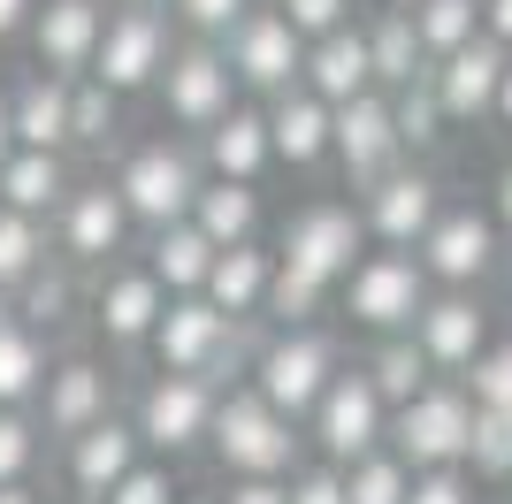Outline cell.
<instances>
[{
  "label": "cell",
  "instance_id": "obj_58",
  "mask_svg": "<svg viewBox=\"0 0 512 504\" xmlns=\"http://www.w3.org/2000/svg\"><path fill=\"white\" fill-rule=\"evenodd\" d=\"M505 291H512V268H505Z\"/></svg>",
  "mask_w": 512,
  "mask_h": 504
},
{
  "label": "cell",
  "instance_id": "obj_13",
  "mask_svg": "<svg viewBox=\"0 0 512 504\" xmlns=\"http://www.w3.org/2000/svg\"><path fill=\"white\" fill-rule=\"evenodd\" d=\"M360 222H367V245L383 252H421L428 230L444 222V184L428 168H390L383 184L360 199Z\"/></svg>",
  "mask_w": 512,
  "mask_h": 504
},
{
  "label": "cell",
  "instance_id": "obj_53",
  "mask_svg": "<svg viewBox=\"0 0 512 504\" xmlns=\"http://www.w3.org/2000/svg\"><path fill=\"white\" fill-rule=\"evenodd\" d=\"M497 222H505V230H512V168H505V176H497Z\"/></svg>",
  "mask_w": 512,
  "mask_h": 504
},
{
  "label": "cell",
  "instance_id": "obj_49",
  "mask_svg": "<svg viewBox=\"0 0 512 504\" xmlns=\"http://www.w3.org/2000/svg\"><path fill=\"white\" fill-rule=\"evenodd\" d=\"M222 504H291V482H230Z\"/></svg>",
  "mask_w": 512,
  "mask_h": 504
},
{
  "label": "cell",
  "instance_id": "obj_6",
  "mask_svg": "<svg viewBox=\"0 0 512 504\" xmlns=\"http://www.w3.org/2000/svg\"><path fill=\"white\" fill-rule=\"evenodd\" d=\"M283 268L314 275V283H352V268L367 260V222L360 207H344V199H314V207H299L291 222H283Z\"/></svg>",
  "mask_w": 512,
  "mask_h": 504
},
{
  "label": "cell",
  "instance_id": "obj_42",
  "mask_svg": "<svg viewBox=\"0 0 512 504\" xmlns=\"http://www.w3.org/2000/svg\"><path fill=\"white\" fill-rule=\"evenodd\" d=\"M459 390L474 398V413H512V344H490V352L467 367Z\"/></svg>",
  "mask_w": 512,
  "mask_h": 504
},
{
  "label": "cell",
  "instance_id": "obj_32",
  "mask_svg": "<svg viewBox=\"0 0 512 504\" xmlns=\"http://www.w3.org/2000/svg\"><path fill=\"white\" fill-rule=\"evenodd\" d=\"M69 191H77V184H69L62 153H16V161L0 168V207H8V214H31V222L62 214Z\"/></svg>",
  "mask_w": 512,
  "mask_h": 504
},
{
  "label": "cell",
  "instance_id": "obj_30",
  "mask_svg": "<svg viewBox=\"0 0 512 504\" xmlns=\"http://www.w3.org/2000/svg\"><path fill=\"white\" fill-rule=\"evenodd\" d=\"M16 115V153H62L69 146V84L62 77H31L8 92Z\"/></svg>",
  "mask_w": 512,
  "mask_h": 504
},
{
  "label": "cell",
  "instance_id": "obj_15",
  "mask_svg": "<svg viewBox=\"0 0 512 504\" xmlns=\"http://www.w3.org/2000/svg\"><path fill=\"white\" fill-rule=\"evenodd\" d=\"M130 237V207H123V191L107 184H77L62 199V214H54V245H62L69 268H115V252H123Z\"/></svg>",
  "mask_w": 512,
  "mask_h": 504
},
{
  "label": "cell",
  "instance_id": "obj_40",
  "mask_svg": "<svg viewBox=\"0 0 512 504\" xmlns=\"http://www.w3.org/2000/svg\"><path fill=\"white\" fill-rule=\"evenodd\" d=\"M253 8H260V0H169V16L184 23V31H192L199 46H222V39L237 31V23L253 16Z\"/></svg>",
  "mask_w": 512,
  "mask_h": 504
},
{
  "label": "cell",
  "instance_id": "obj_34",
  "mask_svg": "<svg viewBox=\"0 0 512 504\" xmlns=\"http://www.w3.org/2000/svg\"><path fill=\"white\" fill-rule=\"evenodd\" d=\"M413 31H421V54L428 69L451 62L459 46L482 39V0H413Z\"/></svg>",
  "mask_w": 512,
  "mask_h": 504
},
{
  "label": "cell",
  "instance_id": "obj_54",
  "mask_svg": "<svg viewBox=\"0 0 512 504\" xmlns=\"http://www.w3.org/2000/svg\"><path fill=\"white\" fill-rule=\"evenodd\" d=\"M497 123L512 130V69H505V92H497Z\"/></svg>",
  "mask_w": 512,
  "mask_h": 504
},
{
  "label": "cell",
  "instance_id": "obj_22",
  "mask_svg": "<svg viewBox=\"0 0 512 504\" xmlns=\"http://www.w3.org/2000/svg\"><path fill=\"white\" fill-rule=\"evenodd\" d=\"M161 314H169V291H161L146 268H100V291H92V321H100L107 344H153Z\"/></svg>",
  "mask_w": 512,
  "mask_h": 504
},
{
  "label": "cell",
  "instance_id": "obj_57",
  "mask_svg": "<svg viewBox=\"0 0 512 504\" xmlns=\"http://www.w3.org/2000/svg\"><path fill=\"white\" fill-rule=\"evenodd\" d=\"M184 504H214V497H184Z\"/></svg>",
  "mask_w": 512,
  "mask_h": 504
},
{
  "label": "cell",
  "instance_id": "obj_38",
  "mask_svg": "<svg viewBox=\"0 0 512 504\" xmlns=\"http://www.w3.org/2000/svg\"><path fill=\"white\" fill-rule=\"evenodd\" d=\"M16 298H23L16 314L31 321V329H54V321H62L69 306H77V283H69V260H62V252H54V260H46V268L31 275V283H23Z\"/></svg>",
  "mask_w": 512,
  "mask_h": 504
},
{
  "label": "cell",
  "instance_id": "obj_21",
  "mask_svg": "<svg viewBox=\"0 0 512 504\" xmlns=\"http://www.w3.org/2000/svg\"><path fill=\"white\" fill-rule=\"evenodd\" d=\"M138 466H146V436H138V420H123V413L69 443V489H77L85 504H107Z\"/></svg>",
  "mask_w": 512,
  "mask_h": 504
},
{
  "label": "cell",
  "instance_id": "obj_26",
  "mask_svg": "<svg viewBox=\"0 0 512 504\" xmlns=\"http://www.w3.org/2000/svg\"><path fill=\"white\" fill-rule=\"evenodd\" d=\"M276 268H283L276 252H260V245H230L222 260H214V275H207V306H214V314H230V321L268 314Z\"/></svg>",
  "mask_w": 512,
  "mask_h": 504
},
{
  "label": "cell",
  "instance_id": "obj_31",
  "mask_svg": "<svg viewBox=\"0 0 512 504\" xmlns=\"http://www.w3.org/2000/svg\"><path fill=\"white\" fill-rule=\"evenodd\" d=\"M192 230L207 237L214 252L230 245H260V191L253 184H199V207H192Z\"/></svg>",
  "mask_w": 512,
  "mask_h": 504
},
{
  "label": "cell",
  "instance_id": "obj_25",
  "mask_svg": "<svg viewBox=\"0 0 512 504\" xmlns=\"http://www.w3.org/2000/svg\"><path fill=\"white\" fill-rule=\"evenodd\" d=\"M268 161H276V146H268V107L237 100L230 115L207 130V176L214 184H260Z\"/></svg>",
  "mask_w": 512,
  "mask_h": 504
},
{
  "label": "cell",
  "instance_id": "obj_52",
  "mask_svg": "<svg viewBox=\"0 0 512 504\" xmlns=\"http://www.w3.org/2000/svg\"><path fill=\"white\" fill-rule=\"evenodd\" d=\"M16 161V115H8V100H0V168Z\"/></svg>",
  "mask_w": 512,
  "mask_h": 504
},
{
  "label": "cell",
  "instance_id": "obj_59",
  "mask_svg": "<svg viewBox=\"0 0 512 504\" xmlns=\"http://www.w3.org/2000/svg\"><path fill=\"white\" fill-rule=\"evenodd\" d=\"M383 8H390V0H383Z\"/></svg>",
  "mask_w": 512,
  "mask_h": 504
},
{
  "label": "cell",
  "instance_id": "obj_12",
  "mask_svg": "<svg viewBox=\"0 0 512 504\" xmlns=\"http://www.w3.org/2000/svg\"><path fill=\"white\" fill-rule=\"evenodd\" d=\"M222 54H230V77L245 84V92H268V100L299 92V77H306V39L276 16V0L237 23L230 39H222Z\"/></svg>",
  "mask_w": 512,
  "mask_h": 504
},
{
  "label": "cell",
  "instance_id": "obj_37",
  "mask_svg": "<svg viewBox=\"0 0 512 504\" xmlns=\"http://www.w3.org/2000/svg\"><path fill=\"white\" fill-rule=\"evenodd\" d=\"M123 130V100L107 92V84H69V146H85V153H100L107 138Z\"/></svg>",
  "mask_w": 512,
  "mask_h": 504
},
{
  "label": "cell",
  "instance_id": "obj_36",
  "mask_svg": "<svg viewBox=\"0 0 512 504\" xmlns=\"http://www.w3.org/2000/svg\"><path fill=\"white\" fill-rule=\"evenodd\" d=\"M46 260H54V252H46V222L0 207V291H23Z\"/></svg>",
  "mask_w": 512,
  "mask_h": 504
},
{
  "label": "cell",
  "instance_id": "obj_17",
  "mask_svg": "<svg viewBox=\"0 0 512 504\" xmlns=\"http://www.w3.org/2000/svg\"><path fill=\"white\" fill-rule=\"evenodd\" d=\"M39 413H46V436H62V443L92 436L100 420H115V375L85 352L54 359V375H46V390H39Z\"/></svg>",
  "mask_w": 512,
  "mask_h": 504
},
{
  "label": "cell",
  "instance_id": "obj_46",
  "mask_svg": "<svg viewBox=\"0 0 512 504\" xmlns=\"http://www.w3.org/2000/svg\"><path fill=\"white\" fill-rule=\"evenodd\" d=\"M107 504H176L169 466H161V459H146V466H138V474H130L123 489H115V497H107Z\"/></svg>",
  "mask_w": 512,
  "mask_h": 504
},
{
  "label": "cell",
  "instance_id": "obj_3",
  "mask_svg": "<svg viewBox=\"0 0 512 504\" xmlns=\"http://www.w3.org/2000/svg\"><path fill=\"white\" fill-rule=\"evenodd\" d=\"M467 443H474V398L459 382H428L413 405L390 413V451H398L413 474H451V466H467Z\"/></svg>",
  "mask_w": 512,
  "mask_h": 504
},
{
  "label": "cell",
  "instance_id": "obj_29",
  "mask_svg": "<svg viewBox=\"0 0 512 504\" xmlns=\"http://www.w3.org/2000/svg\"><path fill=\"white\" fill-rule=\"evenodd\" d=\"M367 54H375V92H413L428 77V54H421V31H413V8H383L367 23Z\"/></svg>",
  "mask_w": 512,
  "mask_h": 504
},
{
  "label": "cell",
  "instance_id": "obj_8",
  "mask_svg": "<svg viewBox=\"0 0 512 504\" xmlns=\"http://www.w3.org/2000/svg\"><path fill=\"white\" fill-rule=\"evenodd\" d=\"M214 413H222V382H199V375H153L130 420H138L146 451H161V459H184V451H199V443L214 436Z\"/></svg>",
  "mask_w": 512,
  "mask_h": 504
},
{
  "label": "cell",
  "instance_id": "obj_5",
  "mask_svg": "<svg viewBox=\"0 0 512 504\" xmlns=\"http://www.w3.org/2000/svg\"><path fill=\"white\" fill-rule=\"evenodd\" d=\"M428 298H436V283H428V268L413 252H367L352 268V283H344V314L375 336H413Z\"/></svg>",
  "mask_w": 512,
  "mask_h": 504
},
{
  "label": "cell",
  "instance_id": "obj_1",
  "mask_svg": "<svg viewBox=\"0 0 512 504\" xmlns=\"http://www.w3.org/2000/svg\"><path fill=\"white\" fill-rule=\"evenodd\" d=\"M207 443H214V459H222L230 482H283L291 459H299V420H283L260 390H230Z\"/></svg>",
  "mask_w": 512,
  "mask_h": 504
},
{
  "label": "cell",
  "instance_id": "obj_41",
  "mask_svg": "<svg viewBox=\"0 0 512 504\" xmlns=\"http://www.w3.org/2000/svg\"><path fill=\"white\" fill-rule=\"evenodd\" d=\"M390 115H398V138H406V153H428L436 138H444V107H436V84H413V92H398L390 100Z\"/></svg>",
  "mask_w": 512,
  "mask_h": 504
},
{
  "label": "cell",
  "instance_id": "obj_35",
  "mask_svg": "<svg viewBox=\"0 0 512 504\" xmlns=\"http://www.w3.org/2000/svg\"><path fill=\"white\" fill-rule=\"evenodd\" d=\"M413 474L398 451H375V459H360V466H344V504H413Z\"/></svg>",
  "mask_w": 512,
  "mask_h": 504
},
{
  "label": "cell",
  "instance_id": "obj_50",
  "mask_svg": "<svg viewBox=\"0 0 512 504\" xmlns=\"http://www.w3.org/2000/svg\"><path fill=\"white\" fill-rule=\"evenodd\" d=\"M482 31L512 54V0H482Z\"/></svg>",
  "mask_w": 512,
  "mask_h": 504
},
{
  "label": "cell",
  "instance_id": "obj_11",
  "mask_svg": "<svg viewBox=\"0 0 512 504\" xmlns=\"http://www.w3.org/2000/svg\"><path fill=\"white\" fill-rule=\"evenodd\" d=\"M161 115H169L176 130H199L207 138L222 115L237 107V77H230V54L222 46H199V39H184L176 46V62L161 69Z\"/></svg>",
  "mask_w": 512,
  "mask_h": 504
},
{
  "label": "cell",
  "instance_id": "obj_4",
  "mask_svg": "<svg viewBox=\"0 0 512 504\" xmlns=\"http://www.w3.org/2000/svg\"><path fill=\"white\" fill-rule=\"evenodd\" d=\"M337 352H329V336L321 329H276L268 344L253 352V390L276 405L283 420H314V405L329 398V382H337Z\"/></svg>",
  "mask_w": 512,
  "mask_h": 504
},
{
  "label": "cell",
  "instance_id": "obj_27",
  "mask_svg": "<svg viewBox=\"0 0 512 504\" xmlns=\"http://www.w3.org/2000/svg\"><path fill=\"white\" fill-rule=\"evenodd\" d=\"M46 375H54L46 336L23 314H0V413H23V405L46 390Z\"/></svg>",
  "mask_w": 512,
  "mask_h": 504
},
{
  "label": "cell",
  "instance_id": "obj_20",
  "mask_svg": "<svg viewBox=\"0 0 512 504\" xmlns=\"http://www.w3.org/2000/svg\"><path fill=\"white\" fill-rule=\"evenodd\" d=\"M505 69H512V54L490 39V31H482L474 46H459L451 62L428 69V84H436V107H444V123H482V115H497Z\"/></svg>",
  "mask_w": 512,
  "mask_h": 504
},
{
  "label": "cell",
  "instance_id": "obj_16",
  "mask_svg": "<svg viewBox=\"0 0 512 504\" xmlns=\"http://www.w3.org/2000/svg\"><path fill=\"white\" fill-rule=\"evenodd\" d=\"M337 168L352 176V191H375L390 168H406V138H398V115H390V92H367V100L337 107Z\"/></svg>",
  "mask_w": 512,
  "mask_h": 504
},
{
  "label": "cell",
  "instance_id": "obj_45",
  "mask_svg": "<svg viewBox=\"0 0 512 504\" xmlns=\"http://www.w3.org/2000/svg\"><path fill=\"white\" fill-rule=\"evenodd\" d=\"M31 459H39V428L23 413H0V489H23Z\"/></svg>",
  "mask_w": 512,
  "mask_h": 504
},
{
  "label": "cell",
  "instance_id": "obj_44",
  "mask_svg": "<svg viewBox=\"0 0 512 504\" xmlns=\"http://www.w3.org/2000/svg\"><path fill=\"white\" fill-rule=\"evenodd\" d=\"M276 16L314 46V39H329V31H352V0H276Z\"/></svg>",
  "mask_w": 512,
  "mask_h": 504
},
{
  "label": "cell",
  "instance_id": "obj_19",
  "mask_svg": "<svg viewBox=\"0 0 512 504\" xmlns=\"http://www.w3.org/2000/svg\"><path fill=\"white\" fill-rule=\"evenodd\" d=\"M428 268V283H444V291H474L482 275L497 268V222L474 207H444V222L428 230V245L413 252Z\"/></svg>",
  "mask_w": 512,
  "mask_h": 504
},
{
  "label": "cell",
  "instance_id": "obj_14",
  "mask_svg": "<svg viewBox=\"0 0 512 504\" xmlns=\"http://www.w3.org/2000/svg\"><path fill=\"white\" fill-rule=\"evenodd\" d=\"M100 39H107V8H100V0H39V16H31L39 77L85 84L92 62H100Z\"/></svg>",
  "mask_w": 512,
  "mask_h": 504
},
{
  "label": "cell",
  "instance_id": "obj_39",
  "mask_svg": "<svg viewBox=\"0 0 512 504\" xmlns=\"http://www.w3.org/2000/svg\"><path fill=\"white\" fill-rule=\"evenodd\" d=\"M321 306H329V283H314L299 268H276V291H268V321L276 329H314Z\"/></svg>",
  "mask_w": 512,
  "mask_h": 504
},
{
  "label": "cell",
  "instance_id": "obj_55",
  "mask_svg": "<svg viewBox=\"0 0 512 504\" xmlns=\"http://www.w3.org/2000/svg\"><path fill=\"white\" fill-rule=\"evenodd\" d=\"M0 504H39V497H31V482H23V489H0Z\"/></svg>",
  "mask_w": 512,
  "mask_h": 504
},
{
  "label": "cell",
  "instance_id": "obj_7",
  "mask_svg": "<svg viewBox=\"0 0 512 504\" xmlns=\"http://www.w3.org/2000/svg\"><path fill=\"white\" fill-rule=\"evenodd\" d=\"M306 428H314V443H321V466H360L390 443V405H383V390L367 382V367H352V375L329 382V398L314 405Z\"/></svg>",
  "mask_w": 512,
  "mask_h": 504
},
{
  "label": "cell",
  "instance_id": "obj_47",
  "mask_svg": "<svg viewBox=\"0 0 512 504\" xmlns=\"http://www.w3.org/2000/svg\"><path fill=\"white\" fill-rule=\"evenodd\" d=\"M291 504H344V466H306V474H291Z\"/></svg>",
  "mask_w": 512,
  "mask_h": 504
},
{
  "label": "cell",
  "instance_id": "obj_51",
  "mask_svg": "<svg viewBox=\"0 0 512 504\" xmlns=\"http://www.w3.org/2000/svg\"><path fill=\"white\" fill-rule=\"evenodd\" d=\"M31 16H39V0H0V39L31 31Z\"/></svg>",
  "mask_w": 512,
  "mask_h": 504
},
{
  "label": "cell",
  "instance_id": "obj_43",
  "mask_svg": "<svg viewBox=\"0 0 512 504\" xmlns=\"http://www.w3.org/2000/svg\"><path fill=\"white\" fill-rule=\"evenodd\" d=\"M467 466H474V474H490V482H512V413H474Z\"/></svg>",
  "mask_w": 512,
  "mask_h": 504
},
{
  "label": "cell",
  "instance_id": "obj_56",
  "mask_svg": "<svg viewBox=\"0 0 512 504\" xmlns=\"http://www.w3.org/2000/svg\"><path fill=\"white\" fill-rule=\"evenodd\" d=\"M123 8H161V0H123Z\"/></svg>",
  "mask_w": 512,
  "mask_h": 504
},
{
  "label": "cell",
  "instance_id": "obj_28",
  "mask_svg": "<svg viewBox=\"0 0 512 504\" xmlns=\"http://www.w3.org/2000/svg\"><path fill=\"white\" fill-rule=\"evenodd\" d=\"M214 260H222V252H214L207 237L192 230V222H176V230H153V245H146V275H153V283H161L169 298H207Z\"/></svg>",
  "mask_w": 512,
  "mask_h": 504
},
{
  "label": "cell",
  "instance_id": "obj_2",
  "mask_svg": "<svg viewBox=\"0 0 512 504\" xmlns=\"http://www.w3.org/2000/svg\"><path fill=\"white\" fill-rule=\"evenodd\" d=\"M199 161L176 138H146V146H130L123 168H115V191H123L130 222H146V230H176V222H192L199 207Z\"/></svg>",
  "mask_w": 512,
  "mask_h": 504
},
{
  "label": "cell",
  "instance_id": "obj_24",
  "mask_svg": "<svg viewBox=\"0 0 512 504\" xmlns=\"http://www.w3.org/2000/svg\"><path fill=\"white\" fill-rule=\"evenodd\" d=\"M268 146H276L283 168H321L329 146H337V107H321L306 84L283 92V100H268Z\"/></svg>",
  "mask_w": 512,
  "mask_h": 504
},
{
  "label": "cell",
  "instance_id": "obj_48",
  "mask_svg": "<svg viewBox=\"0 0 512 504\" xmlns=\"http://www.w3.org/2000/svg\"><path fill=\"white\" fill-rule=\"evenodd\" d=\"M413 504H474V489H467V474L451 466V474H421V482H413Z\"/></svg>",
  "mask_w": 512,
  "mask_h": 504
},
{
  "label": "cell",
  "instance_id": "obj_18",
  "mask_svg": "<svg viewBox=\"0 0 512 504\" xmlns=\"http://www.w3.org/2000/svg\"><path fill=\"white\" fill-rule=\"evenodd\" d=\"M413 344L428 352L436 375L467 382V367L490 352V306H482L474 291H436V298H428V314L413 321Z\"/></svg>",
  "mask_w": 512,
  "mask_h": 504
},
{
  "label": "cell",
  "instance_id": "obj_33",
  "mask_svg": "<svg viewBox=\"0 0 512 504\" xmlns=\"http://www.w3.org/2000/svg\"><path fill=\"white\" fill-rule=\"evenodd\" d=\"M367 382H375V390H383V405L398 413V405H413L428 382H436V367H428V352L413 344V336H383V344L367 352Z\"/></svg>",
  "mask_w": 512,
  "mask_h": 504
},
{
  "label": "cell",
  "instance_id": "obj_23",
  "mask_svg": "<svg viewBox=\"0 0 512 504\" xmlns=\"http://www.w3.org/2000/svg\"><path fill=\"white\" fill-rule=\"evenodd\" d=\"M306 92H314L321 107H352L375 92V54H367V31L352 23V31H329V39L306 46Z\"/></svg>",
  "mask_w": 512,
  "mask_h": 504
},
{
  "label": "cell",
  "instance_id": "obj_10",
  "mask_svg": "<svg viewBox=\"0 0 512 504\" xmlns=\"http://www.w3.org/2000/svg\"><path fill=\"white\" fill-rule=\"evenodd\" d=\"M169 62H176L169 16H161V8H115V16H107V39H100V62H92V84H107V92L123 100V92L161 84Z\"/></svg>",
  "mask_w": 512,
  "mask_h": 504
},
{
  "label": "cell",
  "instance_id": "obj_9",
  "mask_svg": "<svg viewBox=\"0 0 512 504\" xmlns=\"http://www.w3.org/2000/svg\"><path fill=\"white\" fill-rule=\"evenodd\" d=\"M153 359H161V375H230L237 367V321L230 314H214L207 298H169V314H161V329H153L146 344Z\"/></svg>",
  "mask_w": 512,
  "mask_h": 504
}]
</instances>
